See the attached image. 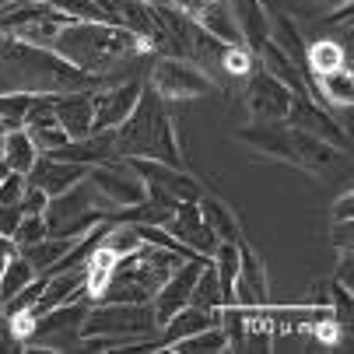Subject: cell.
Instances as JSON below:
<instances>
[{"label": "cell", "instance_id": "obj_1", "mask_svg": "<svg viewBox=\"0 0 354 354\" xmlns=\"http://www.w3.org/2000/svg\"><path fill=\"white\" fill-rule=\"evenodd\" d=\"M49 49L57 57H64L67 64H74L77 71L98 77L102 84L123 81L120 67H133L144 57H155L151 46L140 35H133L130 28H123L116 21H77V18L57 32Z\"/></svg>", "mask_w": 354, "mask_h": 354}, {"label": "cell", "instance_id": "obj_2", "mask_svg": "<svg viewBox=\"0 0 354 354\" xmlns=\"http://www.w3.org/2000/svg\"><path fill=\"white\" fill-rule=\"evenodd\" d=\"M98 77L77 71L49 46H32L25 39L0 32V95L25 91V95H67V91H95Z\"/></svg>", "mask_w": 354, "mask_h": 354}, {"label": "cell", "instance_id": "obj_3", "mask_svg": "<svg viewBox=\"0 0 354 354\" xmlns=\"http://www.w3.org/2000/svg\"><path fill=\"white\" fill-rule=\"evenodd\" d=\"M113 133H116V155L120 158H151V162H165V165L186 169L183 144H179L176 123L165 109V98L155 95L147 84L137 98L133 113Z\"/></svg>", "mask_w": 354, "mask_h": 354}, {"label": "cell", "instance_id": "obj_4", "mask_svg": "<svg viewBox=\"0 0 354 354\" xmlns=\"http://www.w3.org/2000/svg\"><path fill=\"white\" fill-rule=\"evenodd\" d=\"M109 207H106V200L95 193V186L88 183V176L81 183H74L71 189L57 193V196H49V204L42 211V221L49 228V235H88L91 228H98L102 221H109Z\"/></svg>", "mask_w": 354, "mask_h": 354}, {"label": "cell", "instance_id": "obj_5", "mask_svg": "<svg viewBox=\"0 0 354 354\" xmlns=\"http://www.w3.org/2000/svg\"><path fill=\"white\" fill-rule=\"evenodd\" d=\"M158 330L151 301H91L81 337H109L113 351H120L127 340L151 337Z\"/></svg>", "mask_w": 354, "mask_h": 354}, {"label": "cell", "instance_id": "obj_6", "mask_svg": "<svg viewBox=\"0 0 354 354\" xmlns=\"http://www.w3.org/2000/svg\"><path fill=\"white\" fill-rule=\"evenodd\" d=\"M147 88L162 95L165 102H183V98H204L214 95L221 84L193 60L183 57H151V71H147Z\"/></svg>", "mask_w": 354, "mask_h": 354}, {"label": "cell", "instance_id": "obj_7", "mask_svg": "<svg viewBox=\"0 0 354 354\" xmlns=\"http://www.w3.org/2000/svg\"><path fill=\"white\" fill-rule=\"evenodd\" d=\"M91 298H77V301H64V306L49 309L42 316H35V330L28 337V344L21 347L25 354H46V351H74L84 316H88Z\"/></svg>", "mask_w": 354, "mask_h": 354}, {"label": "cell", "instance_id": "obj_8", "mask_svg": "<svg viewBox=\"0 0 354 354\" xmlns=\"http://www.w3.org/2000/svg\"><path fill=\"white\" fill-rule=\"evenodd\" d=\"M88 183L95 186V193L106 200L109 214L116 218L120 211L140 204V200L147 196V183L133 172V165L127 158H109V162H98L88 169Z\"/></svg>", "mask_w": 354, "mask_h": 354}, {"label": "cell", "instance_id": "obj_9", "mask_svg": "<svg viewBox=\"0 0 354 354\" xmlns=\"http://www.w3.org/2000/svg\"><path fill=\"white\" fill-rule=\"evenodd\" d=\"M242 102H245V120L249 123H281L288 116V106H291V91L257 64L245 74Z\"/></svg>", "mask_w": 354, "mask_h": 354}, {"label": "cell", "instance_id": "obj_10", "mask_svg": "<svg viewBox=\"0 0 354 354\" xmlns=\"http://www.w3.org/2000/svg\"><path fill=\"white\" fill-rule=\"evenodd\" d=\"M144 91L140 77H123L113 84H98L91 91V113H95V130H116L137 106Z\"/></svg>", "mask_w": 354, "mask_h": 354}, {"label": "cell", "instance_id": "obj_11", "mask_svg": "<svg viewBox=\"0 0 354 354\" xmlns=\"http://www.w3.org/2000/svg\"><path fill=\"white\" fill-rule=\"evenodd\" d=\"M284 123L295 127V130H306V133H313V137H319L326 144H333L337 151L351 147V133L330 116V109L313 102V95H291V106H288Z\"/></svg>", "mask_w": 354, "mask_h": 354}, {"label": "cell", "instance_id": "obj_12", "mask_svg": "<svg viewBox=\"0 0 354 354\" xmlns=\"http://www.w3.org/2000/svg\"><path fill=\"white\" fill-rule=\"evenodd\" d=\"M235 306H242L245 313H260L270 309V281H267V267L257 257L245 239L239 242V274H235Z\"/></svg>", "mask_w": 354, "mask_h": 354}, {"label": "cell", "instance_id": "obj_13", "mask_svg": "<svg viewBox=\"0 0 354 354\" xmlns=\"http://www.w3.org/2000/svg\"><path fill=\"white\" fill-rule=\"evenodd\" d=\"M186 252H193V257H207L211 260V252L218 249V235L207 228V221L200 218V207H196V200H179L172 218L162 225Z\"/></svg>", "mask_w": 354, "mask_h": 354}, {"label": "cell", "instance_id": "obj_14", "mask_svg": "<svg viewBox=\"0 0 354 354\" xmlns=\"http://www.w3.org/2000/svg\"><path fill=\"white\" fill-rule=\"evenodd\" d=\"M127 162L147 183V189H155V193H165L172 200H200L204 196V186H200L196 179H189L186 169H176V165H165V162H151V158H127Z\"/></svg>", "mask_w": 354, "mask_h": 354}, {"label": "cell", "instance_id": "obj_15", "mask_svg": "<svg viewBox=\"0 0 354 354\" xmlns=\"http://www.w3.org/2000/svg\"><path fill=\"white\" fill-rule=\"evenodd\" d=\"M88 176V165H77V162H64V158H53V155H39L35 165L25 172V179L32 186H39L46 196H57L64 189H71L74 183H81Z\"/></svg>", "mask_w": 354, "mask_h": 354}, {"label": "cell", "instance_id": "obj_16", "mask_svg": "<svg viewBox=\"0 0 354 354\" xmlns=\"http://www.w3.org/2000/svg\"><path fill=\"white\" fill-rule=\"evenodd\" d=\"M53 158H64V162H77V165H98V162H109L116 158V133L113 130H91L88 137H77V140H67L60 144L57 151H49Z\"/></svg>", "mask_w": 354, "mask_h": 354}, {"label": "cell", "instance_id": "obj_17", "mask_svg": "<svg viewBox=\"0 0 354 354\" xmlns=\"http://www.w3.org/2000/svg\"><path fill=\"white\" fill-rule=\"evenodd\" d=\"M53 116L64 127L67 140L88 137L95 130V113H91V91H67L53 95Z\"/></svg>", "mask_w": 354, "mask_h": 354}, {"label": "cell", "instance_id": "obj_18", "mask_svg": "<svg viewBox=\"0 0 354 354\" xmlns=\"http://www.w3.org/2000/svg\"><path fill=\"white\" fill-rule=\"evenodd\" d=\"M257 64L267 71V74H274L291 95H313V88H309V77L301 74V64H295L288 53H281V49L267 39L260 49H257Z\"/></svg>", "mask_w": 354, "mask_h": 354}, {"label": "cell", "instance_id": "obj_19", "mask_svg": "<svg viewBox=\"0 0 354 354\" xmlns=\"http://www.w3.org/2000/svg\"><path fill=\"white\" fill-rule=\"evenodd\" d=\"M309 88L316 91L323 109H351V102H354V84H351V71L347 67L309 74Z\"/></svg>", "mask_w": 354, "mask_h": 354}, {"label": "cell", "instance_id": "obj_20", "mask_svg": "<svg viewBox=\"0 0 354 354\" xmlns=\"http://www.w3.org/2000/svg\"><path fill=\"white\" fill-rule=\"evenodd\" d=\"M193 18H196V25L204 28V32H211L218 42H225V46H239L242 42V32H239V25H235V15H232V8H228V0H204L196 11H193Z\"/></svg>", "mask_w": 354, "mask_h": 354}, {"label": "cell", "instance_id": "obj_21", "mask_svg": "<svg viewBox=\"0 0 354 354\" xmlns=\"http://www.w3.org/2000/svg\"><path fill=\"white\" fill-rule=\"evenodd\" d=\"M228 8L235 15L242 42L257 53V49L267 42V4L263 0H228Z\"/></svg>", "mask_w": 354, "mask_h": 354}, {"label": "cell", "instance_id": "obj_22", "mask_svg": "<svg viewBox=\"0 0 354 354\" xmlns=\"http://www.w3.org/2000/svg\"><path fill=\"white\" fill-rule=\"evenodd\" d=\"M196 207H200V218L207 221V228L218 235V242H242V225H239L235 211L225 204L221 196H211L204 189V196L196 200Z\"/></svg>", "mask_w": 354, "mask_h": 354}, {"label": "cell", "instance_id": "obj_23", "mask_svg": "<svg viewBox=\"0 0 354 354\" xmlns=\"http://www.w3.org/2000/svg\"><path fill=\"white\" fill-rule=\"evenodd\" d=\"M309 74H323V71H333V67H347V46L340 39H313L306 42V57H301Z\"/></svg>", "mask_w": 354, "mask_h": 354}, {"label": "cell", "instance_id": "obj_24", "mask_svg": "<svg viewBox=\"0 0 354 354\" xmlns=\"http://www.w3.org/2000/svg\"><path fill=\"white\" fill-rule=\"evenodd\" d=\"M74 242H77L74 235H46V239H39L32 245H21L18 252L35 267V274H49V270H53V263L64 257Z\"/></svg>", "mask_w": 354, "mask_h": 354}, {"label": "cell", "instance_id": "obj_25", "mask_svg": "<svg viewBox=\"0 0 354 354\" xmlns=\"http://www.w3.org/2000/svg\"><path fill=\"white\" fill-rule=\"evenodd\" d=\"M0 158H4V165L11 169V172H28L32 165H35V158H39V151H35V144L28 140V133L18 127V130H8L4 133V147H0Z\"/></svg>", "mask_w": 354, "mask_h": 354}, {"label": "cell", "instance_id": "obj_26", "mask_svg": "<svg viewBox=\"0 0 354 354\" xmlns=\"http://www.w3.org/2000/svg\"><path fill=\"white\" fill-rule=\"evenodd\" d=\"M186 306H196L204 313H221V284H218V274L211 267V260H204V267H200L193 288H189V301Z\"/></svg>", "mask_w": 354, "mask_h": 354}, {"label": "cell", "instance_id": "obj_27", "mask_svg": "<svg viewBox=\"0 0 354 354\" xmlns=\"http://www.w3.org/2000/svg\"><path fill=\"white\" fill-rule=\"evenodd\" d=\"M169 351H176V354H221V351H228V337H225L221 323H214V326H204V330L189 333L186 340L172 344Z\"/></svg>", "mask_w": 354, "mask_h": 354}, {"label": "cell", "instance_id": "obj_28", "mask_svg": "<svg viewBox=\"0 0 354 354\" xmlns=\"http://www.w3.org/2000/svg\"><path fill=\"white\" fill-rule=\"evenodd\" d=\"M39 274H35V267L21 257V252H15V257L4 263V270H0V306H4L8 298H15L25 284H32Z\"/></svg>", "mask_w": 354, "mask_h": 354}, {"label": "cell", "instance_id": "obj_29", "mask_svg": "<svg viewBox=\"0 0 354 354\" xmlns=\"http://www.w3.org/2000/svg\"><path fill=\"white\" fill-rule=\"evenodd\" d=\"M35 95H25V91H4L0 95V123H4V133L8 130H18L25 123V113L32 106Z\"/></svg>", "mask_w": 354, "mask_h": 354}, {"label": "cell", "instance_id": "obj_30", "mask_svg": "<svg viewBox=\"0 0 354 354\" xmlns=\"http://www.w3.org/2000/svg\"><path fill=\"white\" fill-rule=\"evenodd\" d=\"M257 67V53L245 46V42H239V46H225V53H221V71L228 74V77H235V81H245V74Z\"/></svg>", "mask_w": 354, "mask_h": 354}, {"label": "cell", "instance_id": "obj_31", "mask_svg": "<svg viewBox=\"0 0 354 354\" xmlns=\"http://www.w3.org/2000/svg\"><path fill=\"white\" fill-rule=\"evenodd\" d=\"M46 235H49V228H46L42 214H21V221H18L11 242H15V249H21V245H32V242H39V239H46Z\"/></svg>", "mask_w": 354, "mask_h": 354}, {"label": "cell", "instance_id": "obj_32", "mask_svg": "<svg viewBox=\"0 0 354 354\" xmlns=\"http://www.w3.org/2000/svg\"><path fill=\"white\" fill-rule=\"evenodd\" d=\"M46 204H49V196H46L39 186H32V183L25 179V189H21V200H18L21 214H42V211H46Z\"/></svg>", "mask_w": 354, "mask_h": 354}, {"label": "cell", "instance_id": "obj_33", "mask_svg": "<svg viewBox=\"0 0 354 354\" xmlns=\"http://www.w3.org/2000/svg\"><path fill=\"white\" fill-rule=\"evenodd\" d=\"M21 189H25V176L21 172H8L4 179H0V204H18Z\"/></svg>", "mask_w": 354, "mask_h": 354}, {"label": "cell", "instance_id": "obj_34", "mask_svg": "<svg viewBox=\"0 0 354 354\" xmlns=\"http://www.w3.org/2000/svg\"><path fill=\"white\" fill-rule=\"evenodd\" d=\"M351 232H354V218H347V221H330V245L333 249H354V239H351Z\"/></svg>", "mask_w": 354, "mask_h": 354}, {"label": "cell", "instance_id": "obj_35", "mask_svg": "<svg viewBox=\"0 0 354 354\" xmlns=\"http://www.w3.org/2000/svg\"><path fill=\"white\" fill-rule=\"evenodd\" d=\"M18 221H21V207L18 204H0V235H15V228H18Z\"/></svg>", "mask_w": 354, "mask_h": 354}, {"label": "cell", "instance_id": "obj_36", "mask_svg": "<svg viewBox=\"0 0 354 354\" xmlns=\"http://www.w3.org/2000/svg\"><path fill=\"white\" fill-rule=\"evenodd\" d=\"M347 218H354V193L351 189L330 207V221H347Z\"/></svg>", "mask_w": 354, "mask_h": 354}, {"label": "cell", "instance_id": "obj_37", "mask_svg": "<svg viewBox=\"0 0 354 354\" xmlns=\"http://www.w3.org/2000/svg\"><path fill=\"white\" fill-rule=\"evenodd\" d=\"M8 351H21V344H18V337H15L8 316L0 313V354H8Z\"/></svg>", "mask_w": 354, "mask_h": 354}, {"label": "cell", "instance_id": "obj_38", "mask_svg": "<svg viewBox=\"0 0 354 354\" xmlns=\"http://www.w3.org/2000/svg\"><path fill=\"white\" fill-rule=\"evenodd\" d=\"M8 172H11V169H8V165H4V158H0V179H4V176H8Z\"/></svg>", "mask_w": 354, "mask_h": 354}, {"label": "cell", "instance_id": "obj_39", "mask_svg": "<svg viewBox=\"0 0 354 354\" xmlns=\"http://www.w3.org/2000/svg\"><path fill=\"white\" fill-rule=\"evenodd\" d=\"M0 137H4V123H0Z\"/></svg>", "mask_w": 354, "mask_h": 354}, {"label": "cell", "instance_id": "obj_40", "mask_svg": "<svg viewBox=\"0 0 354 354\" xmlns=\"http://www.w3.org/2000/svg\"><path fill=\"white\" fill-rule=\"evenodd\" d=\"M0 147H4V137H0Z\"/></svg>", "mask_w": 354, "mask_h": 354}]
</instances>
